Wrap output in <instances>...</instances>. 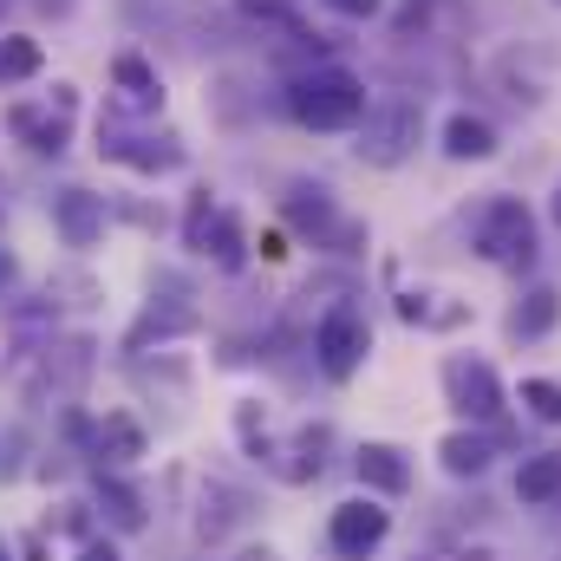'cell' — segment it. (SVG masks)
<instances>
[{
	"label": "cell",
	"mask_w": 561,
	"mask_h": 561,
	"mask_svg": "<svg viewBox=\"0 0 561 561\" xmlns=\"http://www.w3.org/2000/svg\"><path fill=\"white\" fill-rule=\"evenodd\" d=\"M470 33V7L463 0H405L392 13V39L419 46V39H463Z\"/></svg>",
	"instance_id": "7c38bea8"
},
{
	"label": "cell",
	"mask_w": 561,
	"mask_h": 561,
	"mask_svg": "<svg viewBox=\"0 0 561 561\" xmlns=\"http://www.w3.org/2000/svg\"><path fill=\"white\" fill-rule=\"evenodd\" d=\"M79 561H125V556H118L112 542H99V536H92V542H79Z\"/></svg>",
	"instance_id": "83f0119b"
},
{
	"label": "cell",
	"mask_w": 561,
	"mask_h": 561,
	"mask_svg": "<svg viewBox=\"0 0 561 561\" xmlns=\"http://www.w3.org/2000/svg\"><path fill=\"white\" fill-rule=\"evenodd\" d=\"M424 138V105L419 99H373L366 105V118H359V163H373V170H399Z\"/></svg>",
	"instance_id": "5b68a950"
},
{
	"label": "cell",
	"mask_w": 561,
	"mask_h": 561,
	"mask_svg": "<svg viewBox=\"0 0 561 561\" xmlns=\"http://www.w3.org/2000/svg\"><path fill=\"white\" fill-rule=\"evenodd\" d=\"M556 7H561V0H556Z\"/></svg>",
	"instance_id": "8d00e7d4"
},
{
	"label": "cell",
	"mask_w": 561,
	"mask_h": 561,
	"mask_svg": "<svg viewBox=\"0 0 561 561\" xmlns=\"http://www.w3.org/2000/svg\"><path fill=\"white\" fill-rule=\"evenodd\" d=\"M99 157H112V163H125L138 176H170V170L190 163V144L176 131H144V125H125L118 112H105L99 118Z\"/></svg>",
	"instance_id": "52a82bcc"
},
{
	"label": "cell",
	"mask_w": 561,
	"mask_h": 561,
	"mask_svg": "<svg viewBox=\"0 0 561 561\" xmlns=\"http://www.w3.org/2000/svg\"><path fill=\"white\" fill-rule=\"evenodd\" d=\"M79 437H85V457L99 470H131L144 450H150V437H144V424L131 412H105V419L79 424Z\"/></svg>",
	"instance_id": "8fae6325"
},
{
	"label": "cell",
	"mask_w": 561,
	"mask_h": 561,
	"mask_svg": "<svg viewBox=\"0 0 561 561\" xmlns=\"http://www.w3.org/2000/svg\"><path fill=\"white\" fill-rule=\"evenodd\" d=\"M392 536V510L379 496H346L333 516H327V549L333 561H373Z\"/></svg>",
	"instance_id": "9c48e42d"
},
{
	"label": "cell",
	"mask_w": 561,
	"mask_h": 561,
	"mask_svg": "<svg viewBox=\"0 0 561 561\" xmlns=\"http://www.w3.org/2000/svg\"><path fill=\"white\" fill-rule=\"evenodd\" d=\"M353 470H359V483H366V496H405L412 490V457L399 450V444H386V437H373V444H359L353 450Z\"/></svg>",
	"instance_id": "2e32d148"
},
{
	"label": "cell",
	"mask_w": 561,
	"mask_h": 561,
	"mask_svg": "<svg viewBox=\"0 0 561 561\" xmlns=\"http://www.w3.org/2000/svg\"><path fill=\"white\" fill-rule=\"evenodd\" d=\"M26 561H46V536H26Z\"/></svg>",
	"instance_id": "1f68e13d"
},
{
	"label": "cell",
	"mask_w": 561,
	"mask_h": 561,
	"mask_svg": "<svg viewBox=\"0 0 561 561\" xmlns=\"http://www.w3.org/2000/svg\"><path fill=\"white\" fill-rule=\"evenodd\" d=\"M183 249H190V255H203V262H216L222 275H236V268L249 262V229H242V216H236L229 203H216V216L203 222V236H190Z\"/></svg>",
	"instance_id": "9a60e30c"
},
{
	"label": "cell",
	"mask_w": 561,
	"mask_h": 561,
	"mask_svg": "<svg viewBox=\"0 0 561 561\" xmlns=\"http://www.w3.org/2000/svg\"><path fill=\"white\" fill-rule=\"evenodd\" d=\"M280 105H287V118L307 125V131H359L373 92H366V79L346 72V66H307V72L287 79Z\"/></svg>",
	"instance_id": "6da1fadb"
},
{
	"label": "cell",
	"mask_w": 561,
	"mask_h": 561,
	"mask_svg": "<svg viewBox=\"0 0 561 561\" xmlns=\"http://www.w3.org/2000/svg\"><path fill=\"white\" fill-rule=\"evenodd\" d=\"M320 7H333L340 20H379L386 13V0H320Z\"/></svg>",
	"instance_id": "4316f807"
},
{
	"label": "cell",
	"mask_w": 561,
	"mask_h": 561,
	"mask_svg": "<svg viewBox=\"0 0 561 561\" xmlns=\"http://www.w3.org/2000/svg\"><path fill=\"white\" fill-rule=\"evenodd\" d=\"M0 561H13V549H7V536H0Z\"/></svg>",
	"instance_id": "d590c367"
},
{
	"label": "cell",
	"mask_w": 561,
	"mask_h": 561,
	"mask_svg": "<svg viewBox=\"0 0 561 561\" xmlns=\"http://www.w3.org/2000/svg\"><path fill=\"white\" fill-rule=\"evenodd\" d=\"M203 327V307L190 300V287H176V280H163V294H150L144 300V313L131 320V333H125V353L138 359L150 346H170V340H190Z\"/></svg>",
	"instance_id": "ba28073f"
},
{
	"label": "cell",
	"mask_w": 561,
	"mask_h": 561,
	"mask_svg": "<svg viewBox=\"0 0 561 561\" xmlns=\"http://www.w3.org/2000/svg\"><path fill=\"white\" fill-rule=\"evenodd\" d=\"M0 216H7V176H0Z\"/></svg>",
	"instance_id": "836d02e7"
},
{
	"label": "cell",
	"mask_w": 561,
	"mask_h": 561,
	"mask_svg": "<svg viewBox=\"0 0 561 561\" xmlns=\"http://www.w3.org/2000/svg\"><path fill=\"white\" fill-rule=\"evenodd\" d=\"M236 561H280V556H275V549H268V542H249V549H242V556H236Z\"/></svg>",
	"instance_id": "4dcf8cb0"
},
{
	"label": "cell",
	"mask_w": 561,
	"mask_h": 561,
	"mask_svg": "<svg viewBox=\"0 0 561 561\" xmlns=\"http://www.w3.org/2000/svg\"><path fill=\"white\" fill-rule=\"evenodd\" d=\"M556 327H561V294L556 287H529V294L510 307V320H503V333L523 340V346H529V340H549Z\"/></svg>",
	"instance_id": "7402d4cb"
},
{
	"label": "cell",
	"mask_w": 561,
	"mask_h": 561,
	"mask_svg": "<svg viewBox=\"0 0 561 561\" xmlns=\"http://www.w3.org/2000/svg\"><path fill=\"white\" fill-rule=\"evenodd\" d=\"M13 280H20V262H13V255H7V249H0V294H7V287H13Z\"/></svg>",
	"instance_id": "f1b7e54d"
},
{
	"label": "cell",
	"mask_w": 561,
	"mask_h": 561,
	"mask_svg": "<svg viewBox=\"0 0 561 561\" xmlns=\"http://www.w3.org/2000/svg\"><path fill=\"white\" fill-rule=\"evenodd\" d=\"M236 431H242L249 457H255L262 470H275L280 483H313V477L327 470V444H333L327 424H300L294 437H268V419H262L255 405H242V412H236Z\"/></svg>",
	"instance_id": "7a4b0ae2"
},
{
	"label": "cell",
	"mask_w": 561,
	"mask_h": 561,
	"mask_svg": "<svg viewBox=\"0 0 561 561\" xmlns=\"http://www.w3.org/2000/svg\"><path fill=\"white\" fill-rule=\"evenodd\" d=\"M13 7H20V0H0V20H7V13H13Z\"/></svg>",
	"instance_id": "e575fe53"
},
{
	"label": "cell",
	"mask_w": 561,
	"mask_h": 561,
	"mask_svg": "<svg viewBox=\"0 0 561 561\" xmlns=\"http://www.w3.org/2000/svg\"><path fill=\"white\" fill-rule=\"evenodd\" d=\"M516 503L523 510H556L561 503V450H536L516 470Z\"/></svg>",
	"instance_id": "cb8c5ba5"
},
{
	"label": "cell",
	"mask_w": 561,
	"mask_h": 561,
	"mask_svg": "<svg viewBox=\"0 0 561 561\" xmlns=\"http://www.w3.org/2000/svg\"><path fill=\"white\" fill-rule=\"evenodd\" d=\"M39 66H46V53H39V39H33V33H0V92H7V85L39 79Z\"/></svg>",
	"instance_id": "d4e9b609"
},
{
	"label": "cell",
	"mask_w": 561,
	"mask_h": 561,
	"mask_svg": "<svg viewBox=\"0 0 561 561\" xmlns=\"http://www.w3.org/2000/svg\"><path fill=\"white\" fill-rule=\"evenodd\" d=\"M470 242H477V255H483L490 268H510V275H529L536 255H542L536 216H529L523 196H490V203L477 209V222H470Z\"/></svg>",
	"instance_id": "3957f363"
},
{
	"label": "cell",
	"mask_w": 561,
	"mask_h": 561,
	"mask_svg": "<svg viewBox=\"0 0 561 561\" xmlns=\"http://www.w3.org/2000/svg\"><path fill=\"white\" fill-rule=\"evenodd\" d=\"M53 229H59V242L66 249H99V236H105V196H92V190H59L53 196Z\"/></svg>",
	"instance_id": "5bb4252c"
},
{
	"label": "cell",
	"mask_w": 561,
	"mask_h": 561,
	"mask_svg": "<svg viewBox=\"0 0 561 561\" xmlns=\"http://www.w3.org/2000/svg\"><path fill=\"white\" fill-rule=\"evenodd\" d=\"M496 457H503V431H483V424H463V431H450V437L437 444V463H444V477H457V483L490 477Z\"/></svg>",
	"instance_id": "4fadbf2b"
},
{
	"label": "cell",
	"mask_w": 561,
	"mask_h": 561,
	"mask_svg": "<svg viewBox=\"0 0 561 561\" xmlns=\"http://www.w3.org/2000/svg\"><path fill=\"white\" fill-rule=\"evenodd\" d=\"M236 13H242L249 26H262V39H280V46H294V53H313V59H320V33L300 20V7H294V0H236Z\"/></svg>",
	"instance_id": "ac0fdd59"
},
{
	"label": "cell",
	"mask_w": 561,
	"mask_h": 561,
	"mask_svg": "<svg viewBox=\"0 0 561 561\" xmlns=\"http://www.w3.org/2000/svg\"><path fill=\"white\" fill-rule=\"evenodd\" d=\"M92 503H99V516H105L118 536L150 529V503H144V490L138 483H125L118 470H99V477H92Z\"/></svg>",
	"instance_id": "ffe728a7"
},
{
	"label": "cell",
	"mask_w": 561,
	"mask_h": 561,
	"mask_svg": "<svg viewBox=\"0 0 561 561\" xmlns=\"http://www.w3.org/2000/svg\"><path fill=\"white\" fill-rule=\"evenodd\" d=\"M280 216L320 249L327 236H333V222H340V209H333V190L327 183H287V196H280Z\"/></svg>",
	"instance_id": "44dd1931"
},
{
	"label": "cell",
	"mask_w": 561,
	"mask_h": 561,
	"mask_svg": "<svg viewBox=\"0 0 561 561\" xmlns=\"http://www.w3.org/2000/svg\"><path fill=\"white\" fill-rule=\"evenodd\" d=\"M366 359H373V320H366V307L359 300H333L320 313V327H313V366L333 386H346Z\"/></svg>",
	"instance_id": "8992f818"
},
{
	"label": "cell",
	"mask_w": 561,
	"mask_h": 561,
	"mask_svg": "<svg viewBox=\"0 0 561 561\" xmlns=\"http://www.w3.org/2000/svg\"><path fill=\"white\" fill-rule=\"evenodd\" d=\"M249 516H255V496H249L242 483H222V477H209V483H203V510H196V536H203V542L236 536Z\"/></svg>",
	"instance_id": "e0dca14e"
},
{
	"label": "cell",
	"mask_w": 561,
	"mask_h": 561,
	"mask_svg": "<svg viewBox=\"0 0 561 561\" xmlns=\"http://www.w3.org/2000/svg\"><path fill=\"white\" fill-rule=\"evenodd\" d=\"M444 157L450 163H490L496 157V125L477 112H450L444 118Z\"/></svg>",
	"instance_id": "603a6c76"
},
{
	"label": "cell",
	"mask_w": 561,
	"mask_h": 561,
	"mask_svg": "<svg viewBox=\"0 0 561 561\" xmlns=\"http://www.w3.org/2000/svg\"><path fill=\"white\" fill-rule=\"evenodd\" d=\"M437 386H444V405H450L463 424L496 431V424H503V412H510V392H503L496 366H490V359H477V353H444Z\"/></svg>",
	"instance_id": "277c9868"
},
{
	"label": "cell",
	"mask_w": 561,
	"mask_h": 561,
	"mask_svg": "<svg viewBox=\"0 0 561 561\" xmlns=\"http://www.w3.org/2000/svg\"><path fill=\"white\" fill-rule=\"evenodd\" d=\"M523 412L536 424H561V379H523Z\"/></svg>",
	"instance_id": "484cf974"
},
{
	"label": "cell",
	"mask_w": 561,
	"mask_h": 561,
	"mask_svg": "<svg viewBox=\"0 0 561 561\" xmlns=\"http://www.w3.org/2000/svg\"><path fill=\"white\" fill-rule=\"evenodd\" d=\"M255 249H262V262H280V255H287V242H280V236H262Z\"/></svg>",
	"instance_id": "f546056e"
},
{
	"label": "cell",
	"mask_w": 561,
	"mask_h": 561,
	"mask_svg": "<svg viewBox=\"0 0 561 561\" xmlns=\"http://www.w3.org/2000/svg\"><path fill=\"white\" fill-rule=\"evenodd\" d=\"M549 216H556V229H561V183H556V196H549Z\"/></svg>",
	"instance_id": "d6a6232c"
},
{
	"label": "cell",
	"mask_w": 561,
	"mask_h": 561,
	"mask_svg": "<svg viewBox=\"0 0 561 561\" xmlns=\"http://www.w3.org/2000/svg\"><path fill=\"white\" fill-rule=\"evenodd\" d=\"M72 105H79V92L72 85H53L46 105H7V131L26 144V150H39V157H59L72 144Z\"/></svg>",
	"instance_id": "30bf717a"
},
{
	"label": "cell",
	"mask_w": 561,
	"mask_h": 561,
	"mask_svg": "<svg viewBox=\"0 0 561 561\" xmlns=\"http://www.w3.org/2000/svg\"><path fill=\"white\" fill-rule=\"evenodd\" d=\"M112 79H118V118H157L163 112V85H157V66L144 53H118L112 59Z\"/></svg>",
	"instance_id": "d6986e66"
}]
</instances>
